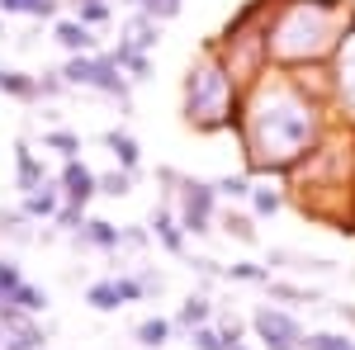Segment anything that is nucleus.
<instances>
[{
  "label": "nucleus",
  "mask_w": 355,
  "mask_h": 350,
  "mask_svg": "<svg viewBox=\"0 0 355 350\" xmlns=\"http://www.w3.org/2000/svg\"><path fill=\"white\" fill-rule=\"evenodd\" d=\"M246 114L251 119L242 123V147L246 161L261 170H284L308 157L318 142V109L303 100L299 85H261Z\"/></svg>",
  "instance_id": "1"
},
{
  "label": "nucleus",
  "mask_w": 355,
  "mask_h": 350,
  "mask_svg": "<svg viewBox=\"0 0 355 350\" xmlns=\"http://www.w3.org/2000/svg\"><path fill=\"white\" fill-rule=\"evenodd\" d=\"M336 0H289L266 24V53L275 62H318L336 43Z\"/></svg>",
  "instance_id": "2"
},
{
  "label": "nucleus",
  "mask_w": 355,
  "mask_h": 350,
  "mask_svg": "<svg viewBox=\"0 0 355 350\" xmlns=\"http://www.w3.org/2000/svg\"><path fill=\"white\" fill-rule=\"evenodd\" d=\"M185 114L199 128H218V123L223 128H242V119H237V81H232V67L223 62L218 48H209L190 67V76H185Z\"/></svg>",
  "instance_id": "3"
},
{
  "label": "nucleus",
  "mask_w": 355,
  "mask_h": 350,
  "mask_svg": "<svg viewBox=\"0 0 355 350\" xmlns=\"http://www.w3.org/2000/svg\"><path fill=\"white\" fill-rule=\"evenodd\" d=\"M62 81L71 85V90H95V95H105V100H114V105H123V109L133 105V81H128V71H123L110 53L67 57Z\"/></svg>",
  "instance_id": "4"
},
{
  "label": "nucleus",
  "mask_w": 355,
  "mask_h": 350,
  "mask_svg": "<svg viewBox=\"0 0 355 350\" xmlns=\"http://www.w3.org/2000/svg\"><path fill=\"white\" fill-rule=\"evenodd\" d=\"M175 213H180V227H185L190 237L214 232V213H218V185H204V180H180Z\"/></svg>",
  "instance_id": "5"
},
{
  "label": "nucleus",
  "mask_w": 355,
  "mask_h": 350,
  "mask_svg": "<svg viewBox=\"0 0 355 350\" xmlns=\"http://www.w3.org/2000/svg\"><path fill=\"white\" fill-rule=\"evenodd\" d=\"M251 331H256V341H261L266 350H303V336H308L294 313L270 308V303L251 313Z\"/></svg>",
  "instance_id": "6"
},
{
  "label": "nucleus",
  "mask_w": 355,
  "mask_h": 350,
  "mask_svg": "<svg viewBox=\"0 0 355 350\" xmlns=\"http://www.w3.org/2000/svg\"><path fill=\"white\" fill-rule=\"evenodd\" d=\"M57 180H62V199L76 204V209H90V199L100 194V175H95L81 157H76V161H62V175H57Z\"/></svg>",
  "instance_id": "7"
},
{
  "label": "nucleus",
  "mask_w": 355,
  "mask_h": 350,
  "mask_svg": "<svg viewBox=\"0 0 355 350\" xmlns=\"http://www.w3.org/2000/svg\"><path fill=\"white\" fill-rule=\"evenodd\" d=\"M147 232H152V242L162 246L166 256H185V242H190V232L180 227V213H175V204H162L152 222H147Z\"/></svg>",
  "instance_id": "8"
},
{
  "label": "nucleus",
  "mask_w": 355,
  "mask_h": 350,
  "mask_svg": "<svg viewBox=\"0 0 355 350\" xmlns=\"http://www.w3.org/2000/svg\"><path fill=\"white\" fill-rule=\"evenodd\" d=\"M62 204H67V199H62V180H43L38 189L24 194V218L28 222H53Z\"/></svg>",
  "instance_id": "9"
},
{
  "label": "nucleus",
  "mask_w": 355,
  "mask_h": 350,
  "mask_svg": "<svg viewBox=\"0 0 355 350\" xmlns=\"http://www.w3.org/2000/svg\"><path fill=\"white\" fill-rule=\"evenodd\" d=\"M53 38H57V48H62L67 57L95 53V28H90V24H81L76 15H71V19H57V24H53Z\"/></svg>",
  "instance_id": "10"
},
{
  "label": "nucleus",
  "mask_w": 355,
  "mask_h": 350,
  "mask_svg": "<svg viewBox=\"0 0 355 350\" xmlns=\"http://www.w3.org/2000/svg\"><path fill=\"white\" fill-rule=\"evenodd\" d=\"M105 147H110V157L119 170H128V175H137L142 170V147H137L133 133H123V128H110L105 133Z\"/></svg>",
  "instance_id": "11"
},
{
  "label": "nucleus",
  "mask_w": 355,
  "mask_h": 350,
  "mask_svg": "<svg viewBox=\"0 0 355 350\" xmlns=\"http://www.w3.org/2000/svg\"><path fill=\"white\" fill-rule=\"evenodd\" d=\"M123 43H128V48H137V53H152V48L162 43V19H152L147 10H137L133 19L123 24Z\"/></svg>",
  "instance_id": "12"
},
{
  "label": "nucleus",
  "mask_w": 355,
  "mask_h": 350,
  "mask_svg": "<svg viewBox=\"0 0 355 350\" xmlns=\"http://www.w3.org/2000/svg\"><path fill=\"white\" fill-rule=\"evenodd\" d=\"M76 242L95 246V251H119V246H123V227H114V222H105V218H85L81 232H76Z\"/></svg>",
  "instance_id": "13"
},
{
  "label": "nucleus",
  "mask_w": 355,
  "mask_h": 350,
  "mask_svg": "<svg viewBox=\"0 0 355 350\" xmlns=\"http://www.w3.org/2000/svg\"><path fill=\"white\" fill-rule=\"evenodd\" d=\"M0 95L19 100V105H33V100H43V85H38V76H28V71L0 67Z\"/></svg>",
  "instance_id": "14"
},
{
  "label": "nucleus",
  "mask_w": 355,
  "mask_h": 350,
  "mask_svg": "<svg viewBox=\"0 0 355 350\" xmlns=\"http://www.w3.org/2000/svg\"><path fill=\"white\" fill-rule=\"evenodd\" d=\"M43 180H48L43 161L33 157V147H28V142H19V147H15V185H19V189L28 194V189H38Z\"/></svg>",
  "instance_id": "15"
},
{
  "label": "nucleus",
  "mask_w": 355,
  "mask_h": 350,
  "mask_svg": "<svg viewBox=\"0 0 355 350\" xmlns=\"http://www.w3.org/2000/svg\"><path fill=\"white\" fill-rule=\"evenodd\" d=\"M85 303H90L95 313H119V308H123V294H119V274H110V279H95V284L85 289Z\"/></svg>",
  "instance_id": "16"
},
{
  "label": "nucleus",
  "mask_w": 355,
  "mask_h": 350,
  "mask_svg": "<svg viewBox=\"0 0 355 350\" xmlns=\"http://www.w3.org/2000/svg\"><path fill=\"white\" fill-rule=\"evenodd\" d=\"M114 62H119V67H123V71H128V81H152V57L147 53H137V48H128V43H123V38H119V48H114Z\"/></svg>",
  "instance_id": "17"
},
{
  "label": "nucleus",
  "mask_w": 355,
  "mask_h": 350,
  "mask_svg": "<svg viewBox=\"0 0 355 350\" xmlns=\"http://www.w3.org/2000/svg\"><path fill=\"white\" fill-rule=\"evenodd\" d=\"M171 331H175L171 317H142V322L133 326V336H137V346H142V350H162L166 341H171Z\"/></svg>",
  "instance_id": "18"
},
{
  "label": "nucleus",
  "mask_w": 355,
  "mask_h": 350,
  "mask_svg": "<svg viewBox=\"0 0 355 350\" xmlns=\"http://www.w3.org/2000/svg\"><path fill=\"white\" fill-rule=\"evenodd\" d=\"M214 322V303L204 294H190L185 303H180V313H175V326H185V331H194V326Z\"/></svg>",
  "instance_id": "19"
},
{
  "label": "nucleus",
  "mask_w": 355,
  "mask_h": 350,
  "mask_svg": "<svg viewBox=\"0 0 355 350\" xmlns=\"http://www.w3.org/2000/svg\"><path fill=\"white\" fill-rule=\"evenodd\" d=\"M0 303H10V308H19V313H28V317H38V313H43V308H48V294H43V289H38V284H19V289H15V294L10 298H0Z\"/></svg>",
  "instance_id": "20"
},
{
  "label": "nucleus",
  "mask_w": 355,
  "mask_h": 350,
  "mask_svg": "<svg viewBox=\"0 0 355 350\" xmlns=\"http://www.w3.org/2000/svg\"><path fill=\"white\" fill-rule=\"evenodd\" d=\"M43 147L57 152L62 161H76V157H81V137L71 133V128H48V133H43Z\"/></svg>",
  "instance_id": "21"
},
{
  "label": "nucleus",
  "mask_w": 355,
  "mask_h": 350,
  "mask_svg": "<svg viewBox=\"0 0 355 350\" xmlns=\"http://www.w3.org/2000/svg\"><path fill=\"white\" fill-rule=\"evenodd\" d=\"M0 15H24V19H53L57 0H0Z\"/></svg>",
  "instance_id": "22"
},
{
  "label": "nucleus",
  "mask_w": 355,
  "mask_h": 350,
  "mask_svg": "<svg viewBox=\"0 0 355 350\" xmlns=\"http://www.w3.org/2000/svg\"><path fill=\"white\" fill-rule=\"evenodd\" d=\"M336 85H341V100L355 109V43H341V67H336Z\"/></svg>",
  "instance_id": "23"
},
{
  "label": "nucleus",
  "mask_w": 355,
  "mask_h": 350,
  "mask_svg": "<svg viewBox=\"0 0 355 350\" xmlns=\"http://www.w3.org/2000/svg\"><path fill=\"white\" fill-rule=\"evenodd\" d=\"M76 19L90 24V28H105L114 19V5L110 0H76Z\"/></svg>",
  "instance_id": "24"
},
{
  "label": "nucleus",
  "mask_w": 355,
  "mask_h": 350,
  "mask_svg": "<svg viewBox=\"0 0 355 350\" xmlns=\"http://www.w3.org/2000/svg\"><path fill=\"white\" fill-rule=\"evenodd\" d=\"M355 341L346 331H308L303 336V350H351Z\"/></svg>",
  "instance_id": "25"
},
{
  "label": "nucleus",
  "mask_w": 355,
  "mask_h": 350,
  "mask_svg": "<svg viewBox=\"0 0 355 350\" xmlns=\"http://www.w3.org/2000/svg\"><path fill=\"white\" fill-rule=\"evenodd\" d=\"M190 346L194 350H227V336H223V326L204 322V326H194V331H190Z\"/></svg>",
  "instance_id": "26"
},
{
  "label": "nucleus",
  "mask_w": 355,
  "mask_h": 350,
  "mask_svg": "<svg viewBox=\"0 0 355 350\" xmlns=\"http://www.w3.org/2000/svg\"><path fill=\"white\" fill-rule=\"evenodd\" d=\"M251 209H256V218H275L284 209V194L279 189H251Z\"/></svg>",
  "instance_id": "27"
},
{
  "label": "nucleus",
  "mask_w": 355,
  "mask_h": 350,
  "mask_svg": "<svg viewBox=\"0 0 355 350\" xmlns=\"http://www.w3.org/2000/svg\"><path fill=\"white\" fill-rule=\"evenodd\" d=\"M128 189H133V175H128V170H110V175H100V194H105V199H123Z\"/></svg>",
  "instance_id": "28"
},
{
  "label": "nucleus",
  "mask_w": 355,
  "mask_h": 350,
  "mask_svg": "<svg viewBox=\"0 0 355 350\" xmlns=\"http://www.w3.org/2000/svg\"><path fill=\"white\" fill-rule=\"evenodd\" d=\"M227 279H242V284H270V270L251 265V261H237V265H227Z\"/></svg>",
  "instance_id": "29"
},
{
  "label": "nucleus",
  "mask_w": 355,
  "mask_h": 350,
  "mask_svg": "<svg viewBox=\"0 0 355 350\" xmlns=\"http://www.w3.org/2000/svg\"><path fill=\"white\" fill-rule=\"evenodd\" d=\"M19 284H24V270H19V261H0V298H10Z\"/></svg>",
  "instance_id": "30"
},
{
  "label": "nucleus",
  "mask_w": 355,
  "mask_h": 350,
  "mask_svg": "<svg viewBox=\"0 0 355 350\" xmlns=\"http://www.w3.org/2000/svg\"><path fill=\"white\" fill-rule=\"evenodd\" d=\"M251 180H246V175H227V180H218V194L223 199H237V204H242V199H251Z\"/></svg>",
  "instance_id": "31"
},
{
  "label": "nucleus",
  "mask_w": 355,
  "mask_h": 350,
  "mask_svg": "<svg viewBox=\"0 0 355 350\" xmlns=\"http://www.w3.org/2000/svg\"><path fill=\"white\" fill-rule=\"evenodd\" d=\"M53 222L62 227V232H81V222H85V209H76V204H62Z\"/></svg>",
  "instance_id": "32"
},
{
  "label": "nucleus",
  "mask_w": 355,
  "mask_h": 350,
  "mask_svg": "<svg viewBox=\"0 0 355 350\" xmlns=\"http://www.w3.org/2000/svg\"><path fill=\"white\" fill-rule=\"evenodd\" d=\"M223 222H227V232H232L237 242H246V246L256 242V227H251V218H246V213H227Z\"/></svg>",
  "instance_id": "33"
},
{
  "label": "nucleus",
  "mask_w": 355,
  "mask_h": 350,
  "mask_svg": "<svg viewBox=\"0 0 355 350\" xmlns=\"http://www.w3.org/2000/svg\"><path fill=\"white\" fill-rule=\"evenodd\" d=\"M180 5H185V0H142V10H147L152 19H162V24L180 15Z\"/></svg>",
  "instance_id": "34"
},
{
  "label": "nucleus",
  "mask_w": 355,
  "mask_h": 350,
  "mask_svg": "<svg viewBox=\"0 0 355 350\" xmlns=\"http://www.w3.org/2000/svg\"><path fill=\"white\" fill-rule=\"evenodd\" d=\"M119 5H133V10H142V0H119Z\"/></svg>",
  "instance_id": "35"
},
{
  "label": "nucleus",
  "mask_w": 355,
  "mask_h": 350,
  "mask_svg": "<svg viewBox=\"0 0 355 350\" xmlns=\"http://www.w3.org/2000/svg\"><path fill=\"white\" fill-rule=\"evenodd\" d=\"M5 336H10V331H5V322H0V346H5Z\"/></svg>",
  "instance_id": "36"
},
{
  "label": "nucleus",
  "mask_w": 355,
  "mask_h": 350,
  "mask_svg": "<svg viewBox=\"0 0 355 350\" xmlns=\"http://www.w3.org/2000/svg\"><path fill=\"white\" fill-rule=\"evenodd\" d=\"M227 350H251V346H242V341H237V346H227Z\"/></svg>",
  "instance_id": "37"
},
{
  "label": "nucleus",
  "mask_w": 355,
  "mask_h": 350,
  "mask_svg": "<svg viewBox=\"0 0 355 350\" xmlns=\"http://www.w3.org/2000/svg\"><path fill=\"white\" fill-rule=\"evenodd\" d=\"M0 33H5V24H0Z\"/></svg>",
  "instance_id": "38"
}]
</instances>
